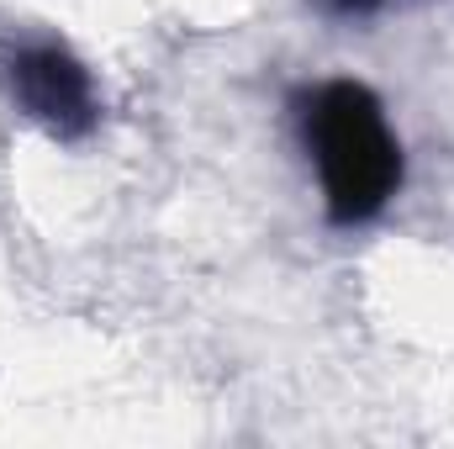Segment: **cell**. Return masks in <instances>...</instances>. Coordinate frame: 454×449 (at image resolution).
<instances>
[{
	"mask_svg": "<svg viewBox=\"0 0 454 449\" xmlns=\"http://www.w3.org/2000/svg\"><path fill=\"white\" fill-rule=\"evenodd\" d=\"M0 96L53 143H85L101 127V85L90 64L48 32L0 37Z\"/></svg>",
	"mask_w": 454,
	"mask_h": 449,
	"instance_id": "obj_2",
	"label": "cell"
},
{
	"mask_svg": "<svg viewBox=\"0 0 454 449\" xmlns=\"http://www.w3.org/2000/svg\"><path fill=\"white\" fill-rule=\"evenodd\" d=\"M323 16H339V21H370V16H380L391 0H312Z\"/></svg>",
	"mask_w": 454,
	"mask_h": 449,
	"instance_id": "obj_3",
	"label": "cell"
},
{
	"mask_svg": "<svg viewBox=\"0 0 454 449\" xmlns=\"http://www.w3.org/2000/svg\"><path fill=\"white\" fill-rule=\"evenodd\" d=\"M286 116L296 148L317 175V201L328 227L354 232L380 223L407 185V148L402 132L391 127L380 91L348 75L307 80L291 91Z\"/></svg>",
	"mask_w": 454,
	"mask_h": 449,
	"instance_id": "obj_1",
	"label": "cell"
}]
</instances>
